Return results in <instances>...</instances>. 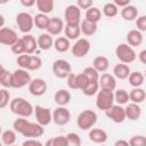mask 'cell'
Masks as SVG:
<instances>
[{
  "mask_svg": "<svg viewBox=\"0 0 146 146\" xmlns=\"http://www.w3.org/2000/svg\"><path fill=\"white\" fill-rule=\"evenodd\" d=\"M13 128L16 132L23 135L27 139H36L44 133V128L40 125L38 122H30L25 117H18L14 121Z\"/></svg>",
  "mask_w": 146,
  "mask_h": 146,
  "instance_id": "cell-1",
  "label": "cell"
},
{
  "mask_svg": "<svg viewBox=\"0 0 146 146\" xmlns=\"http://www.w3.org/2000/svg\"><path fill=\"white\" fill-rule=\"evenodd\" d=\"M9 107H10V111L19 117L26 119L34 113V107L32 106V104L22 97H16L11 99Z\"/></svg>",
  "mask_w": 146,
  "mask_h": 146,
  "instance_id": "cell-2",
  "label": "cell"
},
{
  "mask_svg": "<svg viewBox=\"0 0 146 146\" xmlns=\"http://www.w3.org/2000/svg\"><path fill=\"white\" fill-rule=\"evenodd\" d=\"M97 122V114L92 110L82 111L76 117V125L81 130H90Z\"/></svg>",
  "mask_w": 146,
  "mask_h": 146,
  "instance_id": "cell-3",
  "label": "cell"
},
{
  "mask_svg": "<svg viewBox=\"0 0 146 146\" xmlns=\"http://www.w3.org/2000/svg\"><path fill=\"white\" fill-rule=\"evenodd\" d=\"M115 56L116 58L123 63V64H130L135 62L137 54L132 47H130L128 43H120L115 48Z\"/></svg>",
  "mask_w": 146,
  "mask_h": 146,
  "instance_id": "cell-4",
  "label": "cell"
},
{
  "mask_svg": "<svg viewBox=\"0 0 146 146\" xmlns=\"http://www.w3.org/2000/svg\"><path fill=\"white\" fill-rule=\"evenodd\" d=\"M114 92L106 89H100L96 97V106L98 110L106 112L114 105Z\"/></svg>",
  "mask_w": 146,
  "mask_h": 146,
  "instance_id": "cell-5",
  "label": "cell"
},
{
  "mask_svg": "<svg viewBox=\"0 0 146 146\" xmlns=\"http://www.w3.org/2000/svg\"><path fill=\"white\" fill-rule=\"evenodd\" d=\"M32 79L27 70L24 68H17L13 72V79H11V88H23L25 86H29L31 83Z\"/></svg>",
  "mask_w": 146,
  "mask_h": 146,
  "instance_id": "cell-6",
  "label": "cell"
},
{
  "mask_svg": "<svg viewBox=\"0 0 146 146\" xmlns=\"http://www.w3.org/2000/svg\"><path fill=\"white\" fill-rule=\"evenodd\" d=\"M16 24L22 33L29 34L34 26V17H32L29 13L22 11L16 15Z\"/></svg>",
  "mask_w": 146,
  "mask_h": 146,
  "instance_id": "cell-7",
  "label": "cell"
},
{
  "mask_svg": "<svg viewBox=\"0 0 146 146\" xmlns=\"http://www.w3.org/2000/svg\"><path fill=\"white\" fill-rule=\"evenodd\" d=\"M64 19L66 25H80L81 24V9L75 5H68L64 11Z\"/></svg>",
  "mask_w": 146,
  "mask_h": 146,
  "instance_id": "cell-8",
  "label": "cell"
},
{
  "mask_svg": "<svg viewBox=\"0 0 146 146\" xmlns=\"http://www.w3.org/2000/svg\"><path fill=\"white\" fill-rule=\"evenodd\" d=\"M52 73L58 79H67V76L72 73L71 64L65 59H57L51 65Z\"/></svg>",
  "mask_w": 146,
  "mask_h": 146,
  "instance_id": "cell-9",
  "label": "cell"
},
{
  "mask_svg": "<svg viewBox=\"0 0 146 146\" xmlns=\"http://www.w3.org/2000/svg\"><path fill=\"white\" fill-rule=\"evenodd\" d=\"M90 41L86 38H80L79 40L75 41V43L72 46L71 51L73 54V56L78 57V58H82L84 56H87V54L90 50Z\"/></svg>",
  "mask_w": 146,
  "mask_h": 146,
  "instance_id": "cell-10",
  "label": "cell"
},
{
  "mask_svg": "<svg viewBox=\"0 0 146 146\" xmlns=\"http://www.w3.org/2000/svg\"><path fill=\"white\" fill-rule=\"evenodd\" d=\"M34 115H35L36 122L42 127L48 125L52 121V112L50 111V108H47L40 105H36L34 107Z\"/></svg>",
  "mask_w": 146,
  "mask_h": 146,
  "instance_id": "cell-11",
  "label": "cell"
},
{
  "mask_svg": "<svg viewBox=\"0 0 146 146\" xmlns=\"http://www.w3.org/2000/svg\"><path fill=\"white\" fill-rule=\"evenodd\" d=\"M71 120V113L65 106H58L52 112V122L57 125H65Z\"/></svg>",
  "mask_w": 146,
  "mask_h": 146,
  "instance_id": "cell-12",
  "label": "cell"
},
{
  "mask_svg": "<svg viewBox=\"0 0 146 146\" xmlns=\"http://www.w3.org/2000/svg\"><path fill=\"white\" fill-rule=\"evenodd\" d=\"M105 114H106V116L110 120H112L115 123H122L127 119V116H125V108L122 107L121 105H117V104L113 105L110 110H107L105 112Z\"/></svg>",
  "mask_w": 146,
  "mask_h": 146,
  "instance_id": "cell-13",
  "label": "cell"
},
{
  "mask_svg": "<svg viewBox=\"0 0 146 146\" xmlns=\"http://www.w3.org/2000/svg\"><path fill=\"white\" fill-rule=\"evenodd\" d=\"M18 39L19 38H18L16 31H14L13 29H9V27L0 29V43L11 47L17 42Z\"/></svg>",
  "mask_w": 146,
  "mask_h": 146,
  "instance_id": "cell-14",
  "label": "cell"
},
{
  "mask_svg": "<svg viewBox=\"0 0 146 146\" xmlns=\"http://www.w3.org/2000/svg\"><path fill=\"white\" fill-rule=\"evenodd\" d=\"M29 91L32 96H35V97L42 96L47 91V82L41 78L33 79L29 84Z\"/></svg>",
  "mask_w": 146,
  "mask_h": 146,
  "instance_id": "cell-15",
  "label": "cell"
},
{
  "mask_svg": "<svg viewBox=\"0 0 146 146\" xmlns=\"http://www.w3.org/2000/svg\"><path fill=\"white\" fill-rule=\"evenodd\" d=\"M65 26H64V21L59 17H51L50 18V23L48 25L47 29V33H49L51 36L55 35H59L63 31H64Z\"/></svg>",
  "mask_w": 146,
  "mask_h": 146,
  "instance_id": "cell-16",
  "label": "cell"
},
{
  "mask_svg": "<svg viewBox=\"0 0 146 146\" xmlns=\"http://www.w3.org/2000/svg\"><path fill=\"white\" fill-rule=\"evenodd\" d=\"M99 87L100 89H106L113 91L116 88V78L110 73H103L99 78Z\"/></svg>",
  "mask_w": 146,
  "mask_h": 146,
  "instance_id": "cell-17",
  "label": "cell"
},
{
  "mask_svg": "<svg viewBox=\"0 0 146 146\" xmlns=\"http://www.w3.org/2000/svg\"><path fill=\"white\" fill-rule=\"evenodd\" d=\"M88 137L92 143H96V144H104L108 138L107 132L104 129H99V128L90 129V131L88 133Z\"/></svg>",
  "mask_w": 146,
  "mask_h": 146,
  "instance_id": "cell-18",
  "label": "cell"
},
{
  "mask_svg": "<svg viewBox=\"0 0 146 146\" xmlns=\"http://www.w3.org/2000/svg\"><path fill=\"white\" fill-rule=\"evenodd\" d=\"M131 71L128 64H123V63H119L113 67V75L119 79V80H124L128 79L130 75Z\"/></svg>",
  "mask_w": 146,
  "mask_h": 146,
  "instance_id": "cell-19",
  "label": "cell"
},
{
  "mask_svg": "<svg viewBox=\"0 0 146 146\" xmlns=\"http://www.w3.org/2000/svg\"><path fill=\"white\" fill-rule=\"evenodd\" d=\"M143 42V33L138 30H130L127 33V43L130 47H138Z\"/></svg>",
  "mask_w": 146,
  "mask_h": 146,
  "instance_id": "cell-20",
  "label": "cell"
},
{
  "mask_svg": "<svg viewBox=\"0 0 146 146\" xmlns=\"http://www.w3.org/2000/svg\"><path fill=\"white\" fill-rule=\"evenodd\" d=\"M141 115V108L139 106V104H135V103H130L127 105L125 107V116L127 119L131 120V121H136L140 117Z\"/></svg>",
  "mask_w": 146,
  "mask_h": 146,
  "instance_id": "cell-21",
  "label": "cell"
},
{
  "mask_svg": "<svg viewBox=\"0 0 146 146\" xmlns=\"http://www.w3.org/2000/svg\"><path fill=\"white\" fill-rule=\"evenodd\" d=\"M54 39L49 33H41L38 36V47L41 50H49L54 46Z\"/></svg>",
  "mask_w": 146,
  "mask_h": 146,
  "instance_id": "cell-22",
  "label": "cell"
},
{
  "mask_svg": "<svg viewBox=\"0 0 146 146\" xmlns=\"http://www.w3.org/2000/svg\"><path fill=\"white\" fill-rule=\"evenodd\" d=\"M108 66H110V62H108V58L105 56H97L92 62V67L99 73L106 72Z\"/></svg>",
  "mask_w": 146,
  "mask_h": 146,
  "instance_id": "cell-23",
  "label": "cell"
},
{
  "mask_svg": "<svg viewBox=\"0 0 146 146\" xmlns=\"http://www.w3.org/2000/svg\"><path fill=\"white\" fill-rule=\"evenodd\" d=\"M71 102V94L65 89H59L55 94V103L58 106H66Z\"/></svg>",
  "mask_w": 146,
  "mask_h": 146,
  "instance_id": "cell-24",
  "label": "cell"
},
{
  "mask_svg": "<svg viewBox=\"0 0 146 146\" xmlns=\"http://www.w3.org/2000/svg\"><path fill=\"white\" fill-rule=\"evenodd\" d=\"M24 44H25V49H26V54L31 55L35 51L36 47H38V40H35V38L31 34H24L22 36Z\"/></svg>",
  "mask_w": 146,
  "mask_h": 146,
  "instance_id": "cell-25",
  "label": "cell"
},
{
  "mask_svg": "<svg viewBox=\"0 0 146 146\" xmlns=\"http://www.w3.org/2000/svg\"><path fill=\"white\" fill-rule=\"evenodd\" d=\"M121 16L124 21H133L136 18H138V9L132 6V5H129L124 8L121 9Z\"/></svg>",
  "mask_w": 146,
  "mask_h": 146,
  "instance_id": "cell-26",
  "label": "cell"
},
{
  "mask_svg": "<svg viewBox=\"0 0 146 146\" xmlns=\"http://www.w3.org/2000/svg\"><path fill=\"white\" fill-rule=\"evenodd\" d=\"M102 16H103V14H102V11H100L99 8H97V7H91L90 9L86 10L84 19H87L88 22H91V23L97 24V23L100 21Z\"/></svg>",
  "mask_w": 146,
  "mask_h": 146,
  "instance_id": "cell-27",
  "label": "cell"
},
{
  "mask_svg": "<svg viewBox=\"0 0 146 146\" xmlns=\"http://www.w3.org/2000/svg\"><path fill=\"white\" fill-rule=\"evenodd\" d=\"M65 36L68 40H79L80 34H81V27L80 25H66L65 24Z\"/></svg>",
  "mask_w": 146,
  "mask_h": 146,
  "instance_id": "cell-28",
  "label": "cell"
},
{
  "mask_svg": "<svg viewBox=\"0 0 146 146\" xmlns=\"http://www.w3.org/2000/svg\"><path fill=\"white\" fill-rule=\"evenodd\" d=\"M144 80H145L144 74L141 72H138V71L131 72L129 78H128V81H129L130 86L133 87V88H140V86L144 83Z\"/></svg>",
  "mask_w": 146,
  "mask_h": 146,
  "instance_id": "cell-29",
  "label": "cell"
},
{
  "mask_svg": "<svg viewBox=\"0 0 146 146\" xmlns=\"http://www.w3.org/2000/svg\"><path fill=\"white\" fill-rule=\"evenodd\" d=\"M129 96H130V100L135 104H140L145 100L146 98V91L141 88H133L130 92H129Z\"/></svg>",
  "mask_w": 146,
  "mask_h": 146,
  "instance_id": "cell-30",
  "label": "cell"
},
{
  "mask_svg": "<svg viewBox=\"0 0 146 146\" xmlns=\"http://www.w3.org/2000/svg\"><path fill=\"white\" fill-rule=\"evenodd\" d=\"M49 23H50V17H48V15H46V14L39 13L34 16V25L40 30L47 31Z\"/></svg>",
  "mask_w": 146,
  "mask_h": 146,
  "instance_id": "cell-31",
  "label": "cell"
},
{
  "mask_svg": "<svg viewBox=\"0 0 146 146\" xmlns=\"http://www.w3.org/2000/svg\"><path fill=\"white\" fill-rule=\"evenodd\" d=\"M80 27H81V33H83L84 35L87 36H90V35H94L96 32H97V24L95 23H91V22H88L87 19H83L80 24Z\"/></svg>",
  "mask_w": 146,
  "mask_h": 146,
  "instance_id": "cell-32",
  "label": "cell"
},
{
  "mask_svg": "<svg viewBox=\"0 0 146 146\" xmlns=\"http://www.w3.org/2000/svg\"><path fill=\"white\" fill-rule=\"evenodd\" d=\"M54 47L58 52H66L71 48V43L66 36H58L54 42Z\"/></svg>",
  "mask_w": 146,
  "mask_h": 146,
  "instance_id": "cell-33",
  "label": "cell"
},
{
  "mask_svg": "<svg viewBox=\"0 0 146 146\" xmlns=\"http://www.w3.org/2000/svg\"><path fill=\"white\" fill-rule=\"evenodd\" d=\"M55 6L54 0H36V7L41 14L48 15L49 13L52 11Z\"/></svg>",
  "mask_w": 146,
  "mask_h": 146,
  "instance_id": "cell-34",
  "label": "cell"
},
{
  "mask_svg": "<svg viewBox=\"0 0 146 146\" xmlns=\"http://www.w3.org/2000/svg\"><path fill=\"white\" fill-rule=\"evenodd\" d=\"M11 79H13V73L7 71L3 66H1L0 70V83L5 88H11Z\"/></svg>",
  "mask_w": 146,
  "mask_h": 146,
  "instance_id": "cell-35",
  "label": "cell"
},
{
  "mask_svg": "<svg viewBox=\"0 0 146 146\" xmlns=\"http://www.w3.org/2000/svg\"><path fill=\"white\" fill-rule=\"evenodd\" d=\"M114 100L117 103V105H121V106L124 104H128V102L130 100L129 92L124 89H117L114 92Z\"/></svg>",
  "mask_w": 146,
  "mask_h": 146,
  "instance_id": "cell-36",
  "label": "cell"
},
{
  "mask_svg": "<svg viewBox=\"0 0 146 146\" xmlns=\"http://www.w3.org/2000/svg\"><path fill=\"white\" fill-rule=\"evenodd\" d=\"M1 140L3 143V145L6 146H11V145H15V141H16V131L15 130H5L1 135Z\"/></svg>",
  "mask_w": 146,
  "mask_h": 146,
  "instance_id": "cell-37",
  "label": "cell"
},
{
  "mask_svg": "<svg viewBox=\"0 0 146 146\" xmlns=\"http://www.w3.org/2000/svg\"><path fill=\"white\" fill-rule=\"evenodd\" d=\"M117 13H119V8L116 7V5L114 2H107L103 7V14L108 18L115 17L117 15Z\"/></svg>",
  "mask_w": 146,
  "mask_h": 146,
  "instance_id": "cell-38",
  "label": "cell"
},
{
  "mask_svg": "<svg viewBox=\"0 0 146 146\" xmlns=\"http://www.w3.org/2000/svg\"><path fill=\"white\" fill-rule=\"evenodd\" d=\"M44 146H68L66 136H57L46 141Z\"/></svg>",
  "mask_w": 146,
  "mask_h": 146,
  "instance_id": "cell-39",
  "label": "cell"
},
{
  "mask_svg": "<svg viewBox=\"0 0 146 146\" xmlns=\"http://www.w3.org/2000/svg\"><path fill=\"white\" fill-rule=\"evenodd\" d=\"M89 80V82H99V72H97L92 66H87L82 72Z\"/></svg>",
  "mask_w": 146,
  "mask_h": 146,
  "instance_id": "cell-40",
  "label": "cell"
},
{
  "mask_svg": "<svg viewBox=\"0 0 146 146\" xmlns=\"http://www.w3.org/2000/svg\"><path fill=\"white\" fill-rule=\"evenodd\" d=\"M98 91H99V82H89V84L82 90V92L89 97L97 95Z\"/></svg>",
  "mask_w": 146,
  "mask_h": 146,
  "instance_id": "cell-41",
  "label": "cell"
},
{
  "mask_svg": "<svg viewBox=\"0 0 146 146\" xmlns=\"http://www.w3.org/2000/svg\"><path fill=\"white\" fill-rule=\"evenodd\" d=\"M42 65V60L39 56H30V62H29V66H27V71H35L39 70Z\"/></svg>",
  "mask_w": 146,
  "mask_h": 146,
  "instance_id": "cell-42",
  "label": "cell"
},
{
  "mask_svg": "<svg viewBox=\"0 0 146 146\" xmlns=\"http://www.w3.org/2000/svg\"><path fill=\"white\" fill-rule=\"evenodd\" d=\"M10 48H11V51H13L14 54L18 55V56H19V55H23V54H26L25 44H24V41H23L22 38H19V39L17 40V42H16L14 46H11Z\"/></svg>",
  "mask_w": 146,
  "mask_h": 146,
  "instance_id": "cell-43",
  "label": "cell"
},
{
  "mask_svg": "<svg viewBox=\"0 0 146 146\" xmlns=\"http://www.w3.org/2000/svg\"><path fill=\"white\" fill-rule=\"evenodd\" d=\"M75 83H76V89L83 90L89 84V80L83 73H79L75 76Z\"/></svg>",
  "mask_w": 146,
  "mask_h": 146,
  "instance_id": "cell-44",
  "label": "cell"
},
{
  "mask_svg": "<svg viewBox=\"0 0 146 146\" xmlns=\"http://www.w3.org/2000/svg\"><path fill=\"white\" fill-rule=\"evenodd\" d=\"M0 95H1V98H0V108H5L11 102V99H10V92L6 88H3V89L0 90Z\"/></svg>",
  "mask_w": 146,
  "mask_h": 146,
  "instance_id": "cell-45",
  "label": "cell"
},
{
  "mask_svg": "<svg viewBox=\"0 0 146 146\" xmlns=\"http://www.w3.org/2000/svg\"><path fill=\"white\" fill-rule=\"evenodd\" d=\"M130 146H146V136L136 135L129 139Z\"/></svg>",
  "mask_w": 146,
  "mask_h": 146,
  "instance_id": "cell-46",
  "label": "cell"
},
{
  "mask_svg": "<svg viewBox=\"0 0 146 146\" xmlns=\"http://www.w3.org/2000/svg\"><path fill=\"white\" fill-rule=\"evenodd\" d=\"M66 139L68 143V146H81V138L75 132H70L66 135Z\"/></svg>",
  "mask_w": 146,
  "mask_h": 146,
  "instance_id": "cell-47",
  "label": "cell"
},
{
  "mask_svg": "<svg viewBox=\"0 0 146 146\" xmlns=\"http://www.w3.org/2000/svg\"><path fill=\"white\" fill-rule=\"evenodd\" d=\"M30 56L31 55H27V54H23V55H19L16 59L19 68H24V70H27V66H29V62H30Z\"/></svg>",
  "mask_w": 146,
  "mask_h": 146,
  "instance_id": "cell-48",
  "label": "cell"
},
{
  "mask_svg": "<svg viewBox=\"0 0 146 146\" xmlns=\"http://www.w3.org/2000/svg\"><path fill=\"white\" fill-rule=\"evenodd\" d=\"M137 30L140 32H146V15H141L136 19Z\"/></svg>",
  "mask_w": 146,
  "mask_h": 146,
  "instance_id": "cell-49",
  "label": "cell"
},
{
  "mask_svg": "<svg viewBox=\"0 0 146 146\" xmlns=\"http://www.w3.org/2000/svg\"><path fill=\"white\" fill-rule=\"evenodd\" d=\"M80 9H84V10H88L90 9L91 7H94V1L92 0H78L76 3H75Z\"/></svg>",
  "mask_w": 146,
  "mask_h": 146,
  "instance_id": "cell-50",
  "label": "cell"
},
{
  "mask_svg": "<svg viewBox=\"0 0 146 146\" xmlns=\"http://www.w3.org/2000/svg\"><path fill=\"white\" fill-rule=\"evenodd\" d=\"M22 146H44V145L40 140L31 138V139H26L25 141H23Z\"/></svg>",
  "mask_w": 146,
  "mask_h": 146,
  "instance_id": "cell-51",
  "label": "cell"
},
{
  "mask_svg": "<svg viewBox=\"0 0 146 146\" xmlns=\"http://www.w3.org/2000/svg\"><path fill=\"white\" fill-rule=\"evenodd\" d=\"M75 76H76V74H74V73H71L68 76H67V86H68V88H71V89H76V83H75Z\"/></svg>",
  "mask_w": 146,
  "mask_h": 146,
  "instance_id": "cell-52",
  "label": "cell"
},
{
  "mask_svg": "<svg viewBox=\"0 0 146 146\" xmlns=\"http://www.w3.org/2000/svg\"><path fill=\"white\" fill-rule=\"evenodd\" d=\"M114 3L116 5V7H117V8H119V7L124 8V7H127V6H129V5H130V0H115V1H114Z\"/></svg>",
  "mask_w": 146,
  "mask_h": 146,
  "instance_id": "cell-53",
  "label": "cell"
},
{
  "mask_svg": "<svg viewBox=\"0 0 146 146\" xmlns=\"http://www.w3.org/2000/svg\"><path fill=\"white\" fill-rule=\"evenodd\" d=\"M138 57H139L140 63H143V64H145V65H146V49H143V50L139 52Z\"/></svg>",
  "mask_w": 146,
  "mask_h": 146,
  "instance_id": "cell-54",
  "label": "cell"
},
{
  "mask_svg": "<svg viewBox=\"0 0 146 146\" xmlns=\"http://www.w3.org/2000/svg\"><path fill=\"white\" fill-rule=\"evenodd\" d=\"M21 3L23 5V6H25V7H32V6H34V5H36V1L35 0H22L21 1Z\"/></svg>",
  "mask_w": 146,
  "mask_h": 146,
  "instance_id": "cell-55",
  "label": "cell"
},
{
  "mask_svg": "<svg viewBox=\"0 0 146 146\" xmlns=\"http://www.w3.org/2000/svg\"><path fill=\"white\" fill-rule=\"evenodd\" d=\"M114 146H130V144H129V141H127L124 139H117L114 143Z\"/></svg>",
  "mask_w": 146,
  "mask_h": 146,
  "instance_id": "cell-56",
  "label": "cell"
},
{
  "mask_svg": "<svg viewBox=\"0 0 146 146\" xmlns=\"http://www.w3.org/2000/svg\"><path fill=\"white\" fill-rule=\"evenodd\" d=\"M144 76H145V79H146V70H145V74H144Z\"/></svg>",
  "mask_w": 146,
  "mask_h": 146,
  "instance_id": "cell-57",
  "label": "cell"
},
{
  "mask_svg": "<svg viewBox=\"0 0 146 146\" xmlns=\"http://www.w3.org/2000/svg\"><path fill=\"white\" fill-rule=\"evenodd\" d=\"M11 146H17V145H11Z\"/></svg>",
  "mask_w": 146,
  "mask_h": 146,
  "instance_id": "cell-58",
  "label": "cell"
}]
</instances>
